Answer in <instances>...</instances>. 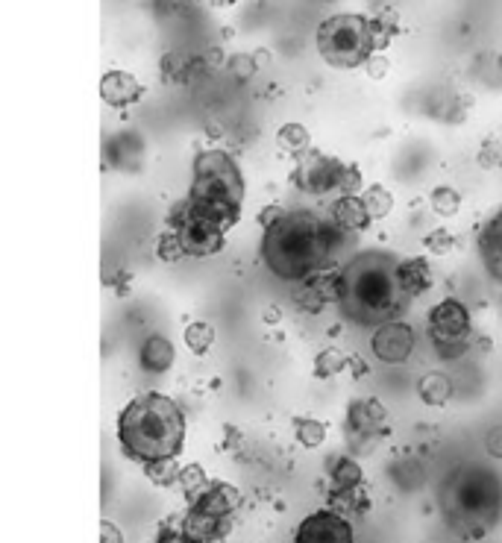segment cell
<instances>
[{"label": "cell", "mask_w": 502, "mask_h": 543, "mask_svg": "<svg viewBox=\"0 0 502 543\" xmlns=\"http://www.w3.org/2000/svg\"><path fill=\"white\" fill-rule=\"evenodd\" d=\"M365 68L370 80H382V77L388 74V59H385V56H379V53H373V56L367 59Z\"/></svg>", "instance_id": "obj_39"}, {"label": "cell", "mask_w": 502, "mask_h": 543, "mask_svg": "<svg viewBox=\"0 0 502 543\" xmlns=\"http://www.w3.org/2000/svg\"><path fill=\"white\" fill-rule=\"evenodd\" d=\"M191 508L209 514V517H221V520H232L235 511L241 508V494L235 485L229 482H209V488L200 497L191 502Z\"/></svg>", "instance_id": "obj_13"}, {"label": "cell", "mask_w": 502, "mask_h": 543, "mask_svg": "<svg viewBox=\"0 0 502 543\" xmlns=\"http://www.w3.org/2000/svg\"><path fill=\"white\" fill-rule=\"evenodd\" d=\"M338 291H341V271H320L306 276L294 288V306L306 315H318L326 306H338Z\"/></svg>", "instance_id": "obj_10"}, {"label": "cell", "mask_w": 502, "mask_h": 543, "mask_svg": "<svg viewBox=\"0 0 502 543\" xmlns=\"http://www.w3.org/2000/svg\"><path fill=\"white\" fill-rule=\"evenodd\" d=\"M373 21V39H376V50H382V47L391 45V39L397 36V30H400V18H397V12L394 9H385V12H379L376 18H370Z\"/></svg>", "instance_id": "obj_31"}, {"label": "cell", "mask_w": 502, "mask_h": 543, "mask_svg": "<svg viewBox=\"0 0 502 543\" xmlns=\"http://www.w3.org/2000/svg\"><path fill=\"white\" fill-rule=\"evenodd\" d=\"M423 247H426L429 253H435V256H450V253L456 250V238L444 227H438L423 238Z\"/></svg>", "instance_id": "obj_34"}, {"label": "cell", "mask_w": 502, "mask_h": 543, "mask_svg": "<svg viewBox=\"0 0 502 543\" xmlns=\"http://www.w3.org/2000/svg\"><path fill=\"white\" fill-rule=\"evenodd\" d=\"M174 362H177V350L165 335H150L138 350V364L147 373H168Z\"/></svg>", "instance_id": "obj_18"}, {"label": "cell", "mask_w": 502, "mask_h": 543, "mask_svg": "<svg viewBox=\"0 0 502 543\" xmlns=\"http://www.w3.org/2000/svg\"><path fill=\"white\" fill-rule=\"evenodd\" d=\"M341 244V229L315 212H285L262 235V259L268 271L285 282H303L306 276L329 268Z\"/></svg>", "instance_id": "obj_2"}, {"label": "cell", "mask_w": 502, "mask_h": 543, "mask_svg": "<svg viewBox=\"0 0 502 543\" xmlns=\"http://www.w3.org/2000/svg\"><path fill=\"white\" fill-rule=\"evenodd\" d=\"M294 438H297L300 447L315 450L326 438V426L320 420H315V417H294Z\"/></svg>", "instance_id": "obj_25"}, {"label": "cell", "mask_w": 502, "mask_h": 543, "mask_svg": "<svg viewBox=\"0 0 502 543\" xmlns=\"http://www.w3.org/2000/svg\"><path fill=\"white\" fill-rule=\"evenodd\" d=\"M121 453L138 464L165 461L183 453L185 414L165 394H141L118 414Z\"/></svg>", "instance_id": "obj_3"}, {"label": "cell", "mask_w": 502, "mask_h": 543, "mask_svg": "<svg viewBox=\"0 0 502 543\" xmlns=\"http://www.w3.org/2000/svg\"><path fill=\"white\" fill-rule=\"evenodd\" d=\"M347 438L353 447L359 450H370L373 444H379V438L388 429V408L382 406L379 400L365 397V400H353L347 406Z\"/></svg>", "instance_id": "obj_9"}, {"label": "cell", "mask_w": 502, "mask_h": 543, "mask_svg": "<svg viewBox=\"0 0 502 543\" xmlns=\"http://www.w3.org/2000/svg\"><path fill=\"white\" fill-rule=\"evenodd\" d=\"M479 256L485 271L502 282V209L479 232Z\"/></svg>", "instance_id": "obj_17"}, {"label": "cell", "mask_w": 502, "mask_h": 543, "mask_svg": "<svg viewBox=\"0 0 502 543\" xmlns=\"http://www.w3.org/2000/svg\"><path fill=\"white\" fill-rule=\"evenodd\" d=\"M411 300L403 282V259L388 250H365L341 268L338 309L350 323L382 326L400 320Z\"/></svg>", "instance_id": "obj_1"}, {"label": "cell", "mask_w": 502, "mask_h": 543, "mask_svg": "<svg viewBox=\"0 0 502 543\" xmlns=\"http://www.w3.org/2000/svg\"><path fill=\"white\" fill-rule=\"evenodd\" d=\"M350 367H353V373H356V376H367V364L362 362L359 356H353V359H350Z\"/></svg>", "instance_id": "obj_43"}, {"label": "cell", "mask_w": 502, "mask_h": 543, "mask_svg": "<svg viewBox=\"0 0 502 543\" xmlns=\"http://www.w3.org/2000/svg\"><path fill=\"white\" fill-rule=\"evenodd\" d=\"M417 397H420L426 406L444 408L453 400V382H450V376H444V373H438V370L420 376V379H417Z\"/></svg>", "instance_id": "obj_20"}, {"label": "cell", "mask_w": 502, "mask_h": 543, "mask_svg": "<svg viewBox=\"0 0 502 543\" xmlns=\"http://www.w3.org/2000/svg\"><path fill=\"white\" fill-rule=\"evenodd\" d=\"M362 200H365L367 215H370L373 221L388 218L391 209H394V197H391V191H388L385 185H370L365 194H362Z\"/></svg>", "instance_id": "obj_26"}, {"label": "cell", "mask_w": 502, "mask_h": 543, "mask_svg": "<svg viewBox=\"0 0 502 543\" xmlns=\"http://www.w3.org/2000/svg\"><path fill=\"white\" fill-rule=\"evenodd\" d=\"M294 543H356L353 538V526L347 523V517H341L332 508H323L309 514L300 526Z\"/></svg>", "instance_id": "obj_11"}, {"label": "cell", "mask_w": 502, "mask_h": 543, "mask_svg": "<svg viewBox=\"0 0 502 543\" xmlns=\"http://www.w3.org/2000/svg\"><path fill=\"white\" fill-rule=\"evenodd\" d=\"M285 215V209L279 206V203H271V206H265L262 212H259V227L262 229H268V227H274L276 221Z\"/></svg>", "instance_id": "obj_41"}, {"label": "cell", "mask_w": 502, "mask_h": 543, "mask_svg": "<svg viewBox=\"0 0 502 543\" xmlns=\"http://www.w3.org/2000/svg\"><path fill=\"white\" fill-rule=\"evenodd\" d=\"M429 203H432V212L438 218H456L458 209H461V197H458L456 188H450V185H438L432 191Z\"/></svg>", "instance_id": "obj_30"}, {"label": "cell", "mask_w": 502, "mask_h": 543, "mask_svg": "<svg viewBox=\"0 0 502 543\" xmlns=\"http://www.w3.org/2000/svg\"><path fill=\"white\" fill-rule=\"evenodd\" d=\"M100 543H124V532L115 523L103 520L100 523Z\"/></svg>", "instance_id": "obj_42"}, {"label": "cell", "mask_w": 502, "mask_h": 543, "mask_svg": "<svg viewBox=\"0 0 502 543\" xmlns=\"http://www.w3.org/2000/svg\"><path fill=\"white\" fill-rule=\"evenodd\" d=\"M429 338L444 359H456L470 341V315L458 300H441L429 312Z\"/></svg>", "instance_id": "obj_8"}, {"label": "cell", "mask_w": 502, "mask_h": 543, "mask_svg": "<svg viewBox=\"0 0 502 543\" xmlns=\"http://www.w3.org/2000/svg\"><path fill=\"white\" fill-rule=\"evenodd\" d=\"M362 168L359 165H347L344 177H341V185H338V197H350V194H359L362 191Z\"/></svg>", "instance_id": "obj_37"}, {"label": "cell", "mask_w": 502, "mask_h": 543, "mask_svg": "<svg viewBox=\"0 0 502 543\" xmlns=\"http://www.w3.org/2000/svg\"><path fill=\"white\" fill-rule=\"evenodd\" d=\"M329 215H332V224L341 229V232H365V229L373 224V218L367 215L362 194L338 197V200L329 206Z\"/></svg>", "instance_id": "obj_16"}, {"label": "cell", "mask_w": 502, "mask_h": 543, "mask_svg": "<svg viewBox=\"0 0 502 543\" xmlns=\"http://www.w3.org/2000/svg\"><path fill=\"white\" fill-rule=\"evenodd\" d=\"M177 485L183 488L185 499L194 502V499L209 488V479H206V473H203L200 464H185L183 470H180V482H177Z\"/></svg>", "instance_id": "obj_32"}, {"label": "cell", "mask_w": 502, "mask_h": 543, "mask_svg": "<svg viewBox=\"0 0 502 543\" xmlns=\"http://www.w3.org/2000/svg\"><path fill=\"white\" fill-rule=\"evenodd\" d=\"M100 97L115 106V109H124V106H133L144 97V86L138 83L133 74L127 71H109L103 80H100Z\"/></svg>", "instance_id": "obj_14"}, {"label": "cell", "mask_w": 502, "mask_h": 543, "mask_svg": "<svg viewBox=\"0 0 502 543\" xmlns=\"http://www.w3.org/2000/svg\"><path fill=\"white\" fill-rule=\"evenodd\" d=\"M229 74L235 80H250L256 71H259V56H250V53H235L227 59Z\"/></svg>", "instance_id": "obj_35"}, {"label": "cell", "mask_w": 502, "mask_h": 543, "mask_svg": "<svg viewBox=\"0 0 502 543\" xmlns=\"http://www.w3.org/2000/svg\"><path fill=\"white\" fill-rule=\"evenodd\" d=\"M232 529V520H221V517H209L197 508H188L183 517V532L191 543H218L224 541Z\"/></svg>", "instance_id": "obj_15"}, {"label": "cell", "mask_w": 502, "mask_h": 543, "mask_svg": "<svg viewBox=\"0 0 502 543\" xmlns=\"http://www.w3.org/2000/svg\"><path fill=\"white\" fill-rule=\"evenodd\" d=\"M156 259L165 262V265H174V262L185 259L183 238H180L177 229H168V232H162V235L156 238Z\"/></svg>", "instance_id": "obj_29"}, {"label": "cell", "mask_w": 502, "mask_h": 543, "mask_svg": "<svg viewBox=\"0 0 502 543\" xmlns=\"http://www.w3.org/2000/svg\"><path fill=\"white\" fill-rule=\"evenodd\" d=\"M479 165H482L485 171H497V168H502V141L488 138V141L479 147Z\"/></svg>", "instance_id": "obj_36"}, {"label": "cell", "mask_w": 502, "mask_h": 543, "mask_svg": "<svg viewBox=\"0 0 502 543\" xmlns=\"http://www.w3.org/2000/svg\"><path fill=\"white\" fill-rule=\"evenodd\" d=\"M212 6H232V3H238V0H209Z\"/></svg>", "instance_id": "obj_44"}, {"label": "cell", "mask_w": 502, "mask_h": 543, "mask_svg": "<svg viewBox=\"0 0 502 543\" xmlns=\"http://www.w3.org/2000/svg\"><path fill=\"white\" fill-rule=\"evenodd\" d=\"M344 171H347V162H341L338 156L323 153L318 147H309V150L294 156L291 182H294V188H300V191H306L312 197L338 194Z\"/></svg>", "instance_id": "obj_7"}, {"label": "cell", "mask_w": 502, "mask_h": 543, "mask_svg": "<svg viewBox=\"0 0 502 543\" xmlns=\"http://www.w3.org/2000/svg\"><path fill=\"white\" fill-rule=\"evenodd\" d=\"M180 464L174 458H165V461H150L144 464V476L156 485V488H171L180 482Z\"/></svg>", "instance_id": "obj_24"}, {"label": "cell", "mask_w": 502, "mask_h": 543, "mask_svg": "<svg viewBox=\"0 0 502 543\" xmlns=\"http://www.w3.org/2000/svg\"><path fill=\"white\" fill-rule=\"evenodd\" d=\"M329 505L332 511H350V514H365L370 508V499H367L365 488H353V491H332L329 494Z\"/></svg>", "instance_id": "obj_27"}, {"label": "cell", "mask_w": 502, "mask_h": 543, "mask_svg": "<svg viewBox=\"0 0 502 543\" xmlns=\"http://www.w3.org/2000/svg\"><path fill=\"white\" fill-rule=\"evenodd\" d=\"M194 180L188 188V206L221 224L224 229H232L241 221V206H244V174L238 162L229 156L227 150H203L194 156Z\"/></svg>", "instance_id": "obj_4"}, {"label": "cell", "mask_w": 502, "mask_h": 543, "mask_svg": "<svg viewBox=\"0 0 502 543\" xmlns=\"http://www.w3.org/2000/svg\"><path fill=\"white\" fill-rule=\"evenodd\" d=\"M194 65H197L194 59H185L180 53H168V56H162V77L168 83H185L191 77Z\"/></svg>", "instance_id": "obj_33"}, {"label": "cell", "mask_w": 502, "mask_h": 543, "mask_svg": "<svg viewBox=\"0 0 502 543\" xmlns=\"http://www.w3.org/2000/svg\"><path fill=\"white\" fill-rule=\"evenodd\" d=\"M168 227L177 229L183 238L185 256L191 259H206V256H218L227 244V229L203 215H197L188 200H180L171 215H168Z\"/></svg>", "instance_id": "obj_6"}, {"label": "cell", "mask_w": 502, "mask_h": 543, "mask_svg": "<svg viewBox=\"0 0 502 543\" xmlns=\"http://www.w3.org/2000/svg\"><path fill=\"white\" fill-rule=\"evenodd\" d=\"M326 476L332 479V491H353L365 485L362 464L353 455H332L326 458Z\"/></svg>", "instance_id": "obj_19"}, {"label": "cell", "mask_w": 502, "mask_h": 543, "mask_svg": "<svg viewBox=\"0 0 502 543\" xmlns=\"http://www.w3.org/2000/svg\"><path fill=\"white\" fill-rule=\"evenodd\" d=\"M276 144H279L282 150H288L291 156H297V153H303V150L312 147V136H309V130H306L303 124H282V127L276 130Z\"/></svg>", "instance_id": "obj_23"}, {"label": "cell", "mask_w": 502, "mask_h": 543, "mask_svg": "<svg viewBox=\"0 0 502 543\" xmlns=\"http://www.w3.org/2000/svg\"><path fill=\"white\" fill-rule=\"evenodd\" d=\"M370 350H373V356L379 362H406L411 356V350H414V332H411L409 323H403V320L382 323V326H376V332L370 338Z\"/></svg>", "instance_id": "obj_12"}, {"label": "cell", "mask_w": 502, "mask_h": 543, "mask_svg": "<svg viewBox=\"0 0 502 543\" xmlns=\"http://www.w3.org/2000/svg\"><path fill=\"white\" fill-rule=\"evenodd\" d=\"M350 367V359L338 350V347H326L315 356V376L318 379H329V376H338Z\"/></svg>", "instance_id": "obj_28"}, {"label": "cell", "mask_w": 502, "mask_h": 543, "mask_svg": "<svg viewBox=\"0 0 502 543\" xmlns=\"http://www.w3.org/2000/svg\"><path fill=\"white\" fill-rule=\"evenodd\" d=\"M315 42H318L320 59L341 71L362 68L376 53L373 21L359 12H338V15L320 21Z\"/></svg>", "instance_id": "obj_5"}, {"label": "cell", "mask_w": 502, "mask_h": 543, "mask_svg": "<svg viewBox=\"0 0 502 543\" xmlns=\"http://www.w3.org/2000/svg\"><path fill=\"white\" fill-rule=\"evenodd\" d=\"M485 450H488L491 458H500L502 461V426L488 429V435H485Z\"/></svg>", "instance_id": "obj_40"}, {"label": "cell", "mask_w": 502, "mask_h": 543, "mask_svg": "<svg viewBox=\"0 0 502 543\" xmlns=\"http://www.w3.org/2000/svg\"><path fill=\"white\" fill-rule=\"evenodd\" d=\"M215 326L209 323V320H194V323H188L183 332V341L185 347L194 353V356H206L212 347H215Z\"/></svg>", "instance_id": "obj_21"}, {"label": "cell", "mask_w": 502, "mask_h": 543, "mask_svg": "<svg viewBox=\"0 0 502 543\" xmlns=\"http://www.w3.org/2000/svg\"><path fill=\"white\" fill-rule=\"evenodd\" d=\"M403 282L411 297H420L432 285V271L426 259H403Z\"/></svg>", "instance_id": "obj_22"}, {"label": "cell", "mask_w": 502, "mask_h": 543, "mask_svg": "<svg viewBox=\"0 0 502 543\" xmlns=\"http://www.w3.org/2000/svg\"><path fill=\"white\" fill-rule=\"evenodd\" d=\"M156 543H191L188 535L183 532V526H159V535H156Z\"/></svg>", "instance_id": "obj_38"}]
</instances>
